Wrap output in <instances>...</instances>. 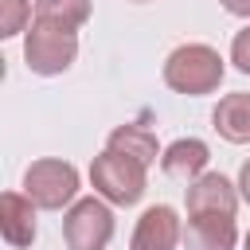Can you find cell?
I'll return each instance as SVG.
<instances>
[{
    "instance_id": "277c9868",
    "label": "cell",
    "mask_w": 250,
    "mask_h": 250,
    "mask_svg": "<svg viewBox=\"0 0 250 250\" xmlns=\"http://www.w3.org/2000/svg\"><path fill=\"white\" fill-rule=\"evenodd\" d=\"M74 59H78L74 31H62L51 23H31V31L23 35V62H27V70H35L43 78L70 70Z\"/></svg>"
},
{
    "instance_id": "6da1fadb",
    "label": "cell",
    "mask_w": 250,
    "mask_h": 250,
    "mask_svg": "<svg viewBox=\"0 0 250 250\" xmlns=\"http://www.w3.org/2000/svg\"><path fill=\"white\" fill-rule=\"evenodd\" d=\"M223 55L207 43H184L164 59V82L176 94L199 98V94H215L223 82Z\"/></svg>"
},
{
    "instance_id": "3957f363",
    "label": "cell",
    "mask_w": 250,
    "mask_h": 250,
    "mask_svg": "<svg viewBox=\"0 0 250 250\" xmlns=\"http://www.w3.org/2000/svg\"><path fill=\"white\" fill-rule=\"evenodd\" d=\"M23 191L35 199V207H43V211H62V207L74 203V195H78V168H74L70 160H55V156L35 160V164H27V172H23Z\"/></svg>"
},
{
    "instance_id": "ba28073f",
    "label": "cell",
    "mask_w": 250,
    "mask_h": 250,
    "mask_svg": "<svg viewBox=\"0 0 250 250\" xmlns=\"http://www.w3.org/2000/svg\"><path fill=\"white\" fill-rule=\"evenodd\" d=\"M184 195H188V215H199V211L234 215V211H238V191H234V184H230L227 176H219V172L195 176V180L184 188Z\"/></svg>"
},
{
    "instance_id": "e0dca14e",
    "label": "cell",
    "mask_w": 250,
    "mask_h": 250,
    "mask_svg": "<svg viewBox=\"0 0 250 250\" xmlns=\"http://www.w3.org/2000/svg\"><path fill=\"white\" fill-rule=\"evenodd\" d=\"M238 195L250 203V160L242 164V172H238Z\"/></svg>"
},
{
    "instance_id": "8992f818",
    "label": "cell",
    "mask_w": 250,
    "mask_h": 250,
    "mask_svg": "<svg viewBox=\"0 0 250 250\" xmlns=\"http://www.w3.org/2000/svg\"><path fill=\"white\" fill-rule=\"evenodd\" d=\"M180 238H184V227H180L176 207L156 203V207H148L137 219L133 238H129V250H176Z\"/></svg>"
},
{
    "instance_id": "8fae6325",
    "label": "cell",
    "mask_w": 250,
    "mask_h": 250,
    "mask_svg": "<svg viewBox=\"0 0 250 250\" xmlns=\"http://www.w3.org/2000/svg\"><path fill=\"white\" fill-rule=\"evenodd\" d=\"M211 121H215V133H219L223 141H230V145H250V94H227V98L215 105Z\"/></svg>"
},
{
    "instance_id": "7c38bea8",
    "label": "cell",
    "mask_w": 250,
    "mask_h": 250,
    "mask_svg": "<svg viewBox=\"0 0 250 250\" xmlns=\"http://www.w3.org/2000/svg\"><path fill=\"white\" fill-rule=\"evenodd\" d=\"M105 148H117V152H125V156H133V160H141V164H152V160L160 156L156 133L145 129V125H117V129L109 133Z\"/></svg>"
},
{
    "instance_id": "5b68a950",
    "label": "cell",
    "mask_w": 250,
    "mask_h": 250,
    "mask_svg": "<svg viewBox=\"0 0 250 250\" xmlns=\"http://www.w3.org/2000/svg\"><path fill=\"white\" fill-rule=\"evenodd\" d=\"M62 238L70 250H105V242L113 238V211L105 199L90 195L78 199L66 215H62Z\"/></svg>"
},
{
    "instance_id": "ac0fdd59",
    "label": "cell",
    "mask_w": 250,
    "mask_h": 250,
    "mask_svg": "<svg viewBox=\"0 0 250 250\" xmlns=\"http://www.w3.org/2000/svg\"><path fill=\"white\" fill-rule=\"evenodd\" d=\"M242 250H250V230H246V238H242Z\"/></svg>"
},
{
    "instance_id": "9c48e42d",
    "label": "cell",
    "mask_w": 250,
    "mask_h": 250,
    "mask_svg": "<svg viewBox=\"0 0 250 250\" xmlns=\"http://www.w3.org/2000/svg\"><path fill=\"white\" fill-rule=\"evenodd\" d=\"M0 230L8 246H31L35 242V199L27 191H4L0 195Z\"/></svg>"
},
{
    "instance_id": "30bf717a",
    "label": "cell",
    "mask_w": 250,
    "mask_h": 250,
    "mask_svg": "<svg viewBox=\"0 0 250 250\" xmlns=\"http://www.w3.org/2000/svg\"><path fill=\"white\" fill-rule=\"evenodd\" d=\"M207 160H211V148L199 141V137H180V141H172L164 152H160V168H164V176H172V180H195V176H203V168H207Z\"/></svg>"
},
{
    "instance_id": "4fadbf2b",
    "label": "cell",
    "mask_w": 250,
    "mask_h": 250,
    "mask_svg": "<svg viewBox=\"0 0 250 250\" xmlns=\"http://www.w3.org/2000/svg\"><path fill=\"white\" fill-rule=\"evenodd\" d=\"M90 20V0H35V23L78 31Z\"/></svg>"
},
{
    "instance_id": "2e32d148",
    "label": "cell",
    "mask_w": 250,
    "mask_h": 250,
    "mask_svg": "<svg viewBox=\"0 0 250 250\" xmlns=\"http://www.w3.org/2000/svg\"><path fill=\"white\" fill-rule=\"evenodd\" d=\"M230 16H242V20H250V0H219Z\"/></svg>"
},
{
    "instance_id": "52a82bcc",
    "label": "cell",
    "mask_w": 250,
    "mask_h": 250,
    "mask_svg": "<svg viewBox=\"0 0 250 250\" xmlns=\"http://www.w3.org/2000/svg\"><path fill=\"white\" fill-rule=\"evenodd\" d=\"M184 238H188V250H234L238 227H234V215L199 211V215H188Z\"/></svg>"
},
{
    "instance_id": "9a60e30c",
    "label": "cell",
    "mask_w": 250,
    "mask_h": 250,
    "mask_svg": "<svg viewBox=\"0 0 250 250\" xmlns=\"http://www.w3.org/2000/svg\"><path fill=\"white\" fill-rule=\"evenodd\" d=\"M230 62L242 74H250V23L242 31H234V39H230Z\"/></svg>"
},
{
    "instance_id": "7a4b0ae2",
    "label": "cell",
    "mask_w": 250,
    "mask_h": 250,
    "mask_svg": "<svg viewBox=\"0 0 250 250\" xmlns=\"http://www.w3.org/2000/svg\"><path fill=\"white\" fill-rule=\"evenodd\" d=\"M90 184L94 191L105 199V203H117V207H133L141 195H145V184H148V164L117 152V148H105L94 156L90 164Z\"/></svg>"
},
{
    "instance_id": "5bb4252c",
    "label": "cell",
    "mask_w": 250,
    "mask_h": 250,
    "mask_svg": "<svg viewBox=\"0 0 250 250\" xmlns=\"http://www.w3.org/2000/svg\"><path fill=\"white\" fill-rule=\"evenodd\" d=\"M27 20H31V4L27 0H0V35L4 39L20 35Z\"/></svg>"
}]
</instances>
